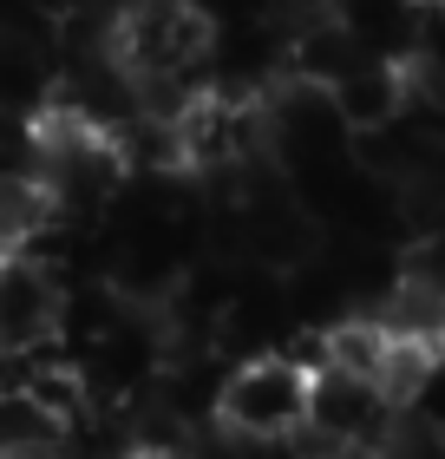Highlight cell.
<instances>
[{
	"mask_svg": "<svg viewBox=\"0 0 445 459\" xmlns=\"http://www.w3.org/2000/svg\"><path fill=\"white\" fill-rule=\"evenodd\" d=\"M112 59L138 79L144 92H177L197 66H210L217 53V20H210L197 0H124L112 13Z\"/></svg>",
	"mask_w": 445,
	"mask_h": 459,
	"instance_id": "6da1fadb",
	"label": "cell"
},
{
	"mask_svg": "<svg viewBox=\"0 0 445 459\" xmlns=\"http://www.w3.org/2000/svg\"><path fill=\"white\" fill-rule=\"evenodd\" d=\"M314 401V374L288 354H256V361L229 368V381L217 387V427L236 440H288L308 427Z\"/></svg>",
	"mask_w": 445,
	"mask_h": 459,
	"instance_id": "7a4b0ae2",
	"label": "cell"
},
{
	"mask_svg": "<svg viewBox=\"0 0 445 459\" xmlns=\"http://www.w3.org/2000/svg\"><path fill=\"white\" fill-rule=\"evenodd\" d=\"M399 407L380 374H360V368H321L314 374V401H308V440L314 446H387L393 427H399Z\"/></svg>",
	"mask_w": 445,
	"mask_h": 459,
	"instance_id": "3957f363",
	"label": "cell"
},
{
	"mask_svg": "<svg viewBox=\"0 0 445 459\" xmlns=\"http://www.w3.org/2000/svg\"><path fill=\"white\" fill-rule=\"evenodd\" d=\"M59 316H66V302H59L53 269L33 249H7V269H0V348H7V361H27L39 342H53Z\"/></svg>",
	"mask_w": 445,
	"mask_h": 459,
	"instance_id": "277c9868",
	"label": "cell"
},
{
	"mask_svg": "<svg viewBox=\"0 0 445 459\" xmlns=\"http://www.w3.org/2000/svg\"><path fill=\"white\" fill-rule=\"evenodd\" d=\"M419 99V79H413V59H393V53H373L367 66H354L341 86H334V118H341V132H380V125H393Z\"/></svg>",
	"mask_w": 445,
	"mask_h": 459,
	"instance_id": "5b68a950",
	"label": "cell"
},
{
	"mask_svg": "<svg viewBox=\"0 0 445 459\" xmlns=\"http://www.w3.org/2000/svg\"><path fill=\"white\" fill-rule=\"evenodd\" d=\"M236 204H243V249L249 256L288 269V263H302L314 249V223H308V211L288 191H249Z\"/></svg>",
	"mask_w": 445,
	"mask_h": 459,
	"instance_id": "8992f818",
	"label": "cell"
},
{
	"mask_svg": "<svg viewBox=\"0 0 445 459\" xmlns=\"http://www.w3.org/2000/svg\"><path fill=\"white\" fill-rule=\"evenodd\" d=\"M66 446V413H53L47 401H33L27 387L0 394V459H39Z\"/></svg>",
	"mask_w": 445,
	"mask_h": 459,
	"instance_id": "52a82bcc",
	"label": "cell"
},
{
	"mask_svg": "<svg viewBox=\"0 0 445 459\" xmlns=\"http://www.w3.org/2000/svg\"><path fill=\"white\" fill-rule=\"evenodd\" d=\"M0 217H7V249H27L39 230L59 217V197L47 191L39 171H13L7 178V197H0Z\"/></svg>",
	"mask_w": 445,
	"mask_h": 459,
	"instance_id": "ba28073f",
	"label": "cell"
},
{
	"mask_svg": "<svg viewBox=\"0 0 445 459\" xmlns=\"http://www.w3.org/2000/svg\"><path fill=\"white\" fill-rule=\"evenodd\" d=\"M328 348H334V368L380 374V368H387V348H393V328L380 316H347V322L328 328Z\"/></svg>",
	"mask_w": 445,
	"mask_h": 459,
	"instance_id": "9c48e42d",
	"label": "cell"
},
{
	"mask_svg": "<svg viewBox=\"0 0 445 459\" xmlns=\"http://www.w3.org/2000/svg\"><path fill=\"white\" fill-rule=\"evenodd\" d=\"M20 387H27L33 401H47L53 413H66V420L92 413V381H86V368H73V361H39V368L20 374Z\"/></svg>",
	"mask_w": 445,
	"mask_h": 459,
	"instance_id": "30bf717a",
	"label": "cell"
},
{
	"mask_svg": "<svg viewBox=\"0 0 445 459\" xmlns=\"http://www.w3.org/2000/svg\"><path fill=\"white\" fill-rule=\"evenodd\" d=\"M399 276L432 289V296H445V230H432V237H419L406 249V263H399Z\"/></svg>",
	"mask_w": 445,
	"mask_h": 459,
	"instance_id": "8fae6325",
	"label": "cell"
},
{
	"mask_svg": "<svg viewBox=\"0 0 445 459\" xmlns=\"http://www.w3.org/2000/svg\"><path fill=\"white\" fill-rule=\"evenodd\" d=\"M439 348H445V296H439Z\"/></svg>",
	"mask_w": 445,
	"mask_h": 459,
	"instance_id": "7c38bea8",
	"label": "cell"
},
{
	"mask_svg": "<svg viewBox=\"0 0 445 459\" xmlns=\"http://www.w3.org/2000/svg\"><path fill=\"white\" fill-rule=\"evenodd\" d=\"M419 7H432V13H439V7H445V0H419Z\"/></svg>",
	"mask_w": 445,
	"mask_h": 459,
	"instance_id": "4fadbf2b",
	"label": "cell"
}]
</instances>
